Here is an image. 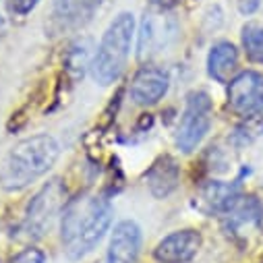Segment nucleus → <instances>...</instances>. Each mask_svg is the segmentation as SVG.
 I'll return each instance as SVG.
<instances>
[{
	"mask_svg": "<svg viewBox=\"0 0 263 263\" xmlns=\"http://www.w3.org/2000/svg\"><path fill=\"white\" fill-rule=\"evenodd\" d=\"M238 199V184L236 182H222L214 180L201 191V201L208 212H222L226 214L234 201Z\"/></svg>",
	"mask_w": 263,
	"mask_h": 263,
	"instance_id": "nucleus-12",
	"label": "nucleus"
},
{
	"mask_svg": "<svg viewBox=\"0 0 263 263\" xmlns=\"http://www.w3.org/2000/svg\"><path fill=\"white\" fill-rule=\"evenodd\" d=\"M259 5H261V0H238V11L242 15H251L259 9Z\"/></svg>",
	"mask_w": 263,
	"mask_h": 263,
	"instance_id": "nucleus-18",
	"label": "nucleus"
},
{
	"mask_svg": "<svg viewBox=\"0 0 263 263\" xmlns=\"http://www.w3.org/2000/svg\"><path fill=\"white\" fill-rule=\"evenodd\" d=\"M149 189L156 197H166L178 184V166L172 158H162L147 174Z\"/></svg>",
	"mask_w": 263,
	"mask_h": 263,
	"instance_id": "nucleus-13",
	"label": "nucleus"
},
{
	"mask_svg": "<svg viewBox=\"0 0 263 263\" xmlns=\"http://www.w3.org/2000/svg\"><path fill=\"white\" fill-rule=\"evenodd\" d=\"M5 29H7V11H5L3 0H0V37H3Z\"/></svg>",
	"mask_w": 263,
	"mask_h": 263,
	"instance_id": "nucleus-19",
	"label": "nucleus"
},
{
	"mask_svg": "<svg viewBox=\"0 0 263 263\" xmlns=\"http://www.w3.org/2000/svg\"><path fill=\"white\" fill-rule=\"evenodd\" d=\"M60 156V145L52 135H33L19 141L0 166V184L7 191H21L44 176Z\"/></svg>",
	"mask_w": 263,
	"mask_h": 263,
	"instance_id": "nucleus-2",
	"label": "nucleus"
},
{
	"mask_svg": "<svg viewBox=\"0 0 263 263\" xmlns=\"http://www.w3.org/2000/svg\"><path fill=\"white\" fill-rule=\"evenodd\" d=\"M40 3V0H11V7L17 15H27L35 9V5Z\"/></svg>",
	"mask_w": 263,
	"mask_h": 263,
	"instance_id": "nucleus-17",
	"label": "nucleus"
},
{
	"mask_svg": "<svg viewBox=\"0 0 263 263\" xmlns=\"http://www.w3.org/2000/svg\"><path fill=\"white\" fill-rule=\"evenodd\" d=\"M164 21H156V15H145L141 23V33H139V56L145 58V54L154 52L158 46L164 44V35H160V27Z\"/></svg>",
	"mask_w": 263,
	"mask_h": 263,
	"instance_id": "nucleus-14",
	"label": "nucleus"
},
{
	"mask_svg": "<svg viewBox=\"0 0 263 263\" xmlns=\"http://www.w3.org/2000/svg\"><path fill=\"white\" fill-rule=\"evenodd\" d=\"M102 0H54L52 3V13H50V25L54 31L64 33V31H75L83 27L96 11L100 9Z\"/></svg>",
	"mask_w": 263,
	"mask_h": 263,
	"instance_id": "nucleus-7",
	"label": "nucleus"
},
{
	"mask_svg": "<svg viewBox=\"0 0 263 263\" xmlns=\"http://www.w3.org/2000/svg\"><path fill=\"white\" fill-rule=\"evenodd\" d=\"M64 197H67V189L58 178L42 186L25 212V230L29 236H42L46 230H50L60 210H64Z\"/></svg>",
	"mask_w": 263,
	"mask_h": 263,
	"instance_id": "nucleus-5",
	"label": "nucleus"
},
{
	"mask_svg": "<svg viewBox=\"0 0 263 263\" xmlns=\"http://www.w3.org/2000/svg\"><path fill=\"white\" fill-rule=\"evenodd\" d=\"M135 35V19L130 13H120L108 25L98 46V52L91 60V75L100 85L114 83L122 71L130 54V42Z\"/></svg>",
	"mask_w": 263,
	"mask_h": 263,
	"instance_id": "nucleus-3",
	"label": "nucleus"
},
{
	"mask_svg": "<svg viewBox=\"0 0 263 263\" xmlns=\"http://www.w3.org/2000/svg\"><path fill=\"white\" fill-rule=\"evenodd\" d=\"M212 124V100L205 91H193L186 98L184 112L176 128V147L182 154H191L203 141Z\"/></svg>",
	"mask_w": 263,
	"mask_h": 263,
	"instance_id": "nucleus-4",
	"label": "nucleus"
},
{
	"mask_svg": "<svg viewBox=\"0 0 263 263\" xmlns=\"http://www.w3.org/2000/svg\"><path fill=\"white\" fill-rule=\"evenodd\" d=\"M11 263H48L46 255L40 249H23L19 255H15V259Z\"/></svg>",
	"mask_w": 263,
	"mask_h": 263,
	"instance_id": "nucleus-16",
	"label": "nucleus"
},
{
	"mask_svg": "<svg viewBox=\"0 0 263 263\" xmlns=\"http://www.w3.org/2000/svg\"><path fill=\"white\" fill-rule=\"evenodd\" d=\"M141 251V228L133 220H122L114 226L106 263H137Z\"/></svg>",
	"mask_w": 263,
	"mask_h": 263,
	"instance_id": "nucleus-8",
	"label": "nucleus"
},
{
	"mask_svg": "<svg viewBox=\"0 0 263 263\" xmlns=\"http://www.w3.org/2000/svg\"><path fill=\"white\" fill-rule=\"evenodd\" d=\"M238 69V50L230 42H218L208 56V73L218 83H228Z\"/></svg>",
	"mask_w": 263,
	"mask_h": 263,
	"instance_id": "nucleus-11",
	"label": "nucleus"
},
{
	"mask_svg": "<svg viewBox=\"0 0 263 263\" xmlns=\"http://www.w3.org/2000/svg\"><path fill=\"white\" fill-rule=\"evenodd\" d=\"M228 106L238 116L251 118L263 108V75L245 71L228 85Z\"/></svg>",
	"mask_w": 263,
	"mask_h": 263,
	"instance_id": "nucleus-6",
	"label": "nucleus"
},
{
	"mask_svg": "<svg viewBox=\"0 0 263 263\" xmlns=\"http://www.w3.org/2000/svg\"><path fill=\"white\" fill-rule=\"evenodd\" d=\"M170 87V79L162 69L143 67L130 83V100L139 106L158 104Z\"/></svg>",
	"mask_w": 263,
	"mask_h": 263,
	"instance_id": "nucleus-10",
	"label": "nucleus"
},
{
	"mask_svg": "<svg viewBox=\"0 0 263 263\" xmlns=\"http://www.w3.org/2000/svg\"><path fill=\"white\" fill-rule=\"evenodd\" d=\"M201 247V234L197 230H178L168 234L154 249V257L160 263H189Z\"/></svg>",
	"mask_w": 263,
	"mask_h": 263,
	"instance_id": "nucleus-9",
	"label": "nucleus"
},
{
	"mask_svg": "<svg viewBox=\"0 0 263 263\" xmlns=\"http://www.w3.org/2000/svg\"><path fill=\"white\" fill-rule=\"evenodd\" d=\"M178 3V0H152V5H156V7H160V9H170V7H174Z\"/></svg>",
	"mask_w": 263,
	"mask_h": 263,
	"instance_id": "nucleus-20",
	"label": "nucleus"
},
{
	"mask_svg": "<svg viewBox=\"0 0 263 263\" xmlns=\"http://www.w3.org/2000/svg\"><path fill=\"white\" fill-rule=\"evenodd\" d=\"M242 48L247 52V56L253 62H261L263 64V27L257 23H247L242 27Z\"/></svg>",
	"mask_w": 263,
	"mask_h": 263,
	"instance_id": "nucleus-15",
	"label": "nucleus"
},
{
	"mask_svg": "<svg viewBox=\"0 0 263 263\" xmlns=\"http://www.w3.org/2000/svg\"><path fill=\"white\" fill-rule=\"evenodd\" d=\"M112 224V205L106 197L83 193L67 203L60 220L62 247L71 259L91 253Z\"/></svg>",
	"mask_w": 263,
	"mask_h": 263,
	"instance_id": "nucleus-1",
	"label": "nucleus"
}]
</instances>
